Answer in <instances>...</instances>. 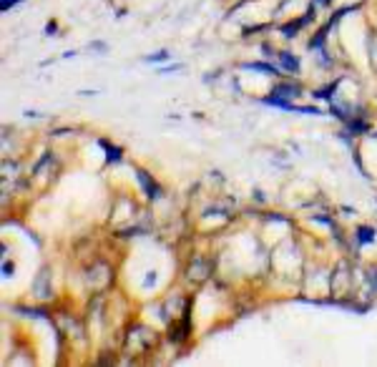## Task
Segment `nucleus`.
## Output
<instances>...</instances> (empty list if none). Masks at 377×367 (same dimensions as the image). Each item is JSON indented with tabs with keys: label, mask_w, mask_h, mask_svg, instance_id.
Returning a JSON list of instances; mask_svg holds the SVG:
<instances>
[{
	"label": "nucleus",
	"mask_w": 377,
	"mask_h": 367,
	"mask_svg": "<svg viewBox=\"0 0 377 367\" xmlns=\"http://www.w3.org/2000/svg\"><path fill=\"white\" fill-rule=\"evenodd\" d=\"M312 18H314V11H312V8H309V13H307V16H304V18H299L297 23L285 25V28H282V30H285V35H287V38H292V35H297V30L302 28V25H307L309 20H312Z\"/></svg>",
	"instance_id": "nucleus-1"
},
{
	"label": "nucleus",
	"mask_w": 377,
	"mask_h": 367,
	"mask_svg": "<svg viewBox=\"0 0 377 367\" xmlns=\"http://www.w3.org/2000/svg\"><path fill=\"white\" fill-rule=\"evenodd\" d=\"M138 179H141V184H143V189L149 191V196H151V199H156V196H159V186H156V184H154V181H151V179H149V176H146V174H143V172H138Z\"/></svg>",
	"instance_id": "nucleus-2"
},
{
	"label": "nucleus",
	"mask_w": 377,
	"mask_h": 367,
	"mask_svg": "<svg viewBox=\"0 0 377 367\" xmlns=\"http://www.w3.org/2000/svg\"><path fill=\"white\" fill-rule=\"evenodd\" d=\"M282 58V66H285L287 71H292V73H297L299 71V61L294 56H289V53H280Z\"/></svg>",
	"instance_id": "nucleus-3"
},
{
	"label": "nucleus",
	"mask_w": 377,
	"mask_h": 367,
	"mask_svg": "<svg viewBox=\"0 0 377 367\" xmlns=\"http://www.w3.org/2000/svg\"><path fill=\"white\" fill-rule=\"evenodd\" d=\"M103 149H106V151H109V159H119V149H116V146H109V144H106V141H103Z\"/></svg>",
	"instance_id": "nucleus-4"
},
{
	"label": "nucleus",
	"mask_w": 377,
	"mask_h": 367,
	"mask_svg": "<svg viewBox=\"0 0 377 367\" xmlns=\"http://www.w3.org/2000/svg\"><path fill=\"white\" fill-rule=\"evenodd\" d=\"M166 58H169V53H156V56H149L146 61L151 64V61H166Z\"/></svg>",
	"instance_id": "nucleus-5"
},
{
	"label": "nucleus",
	"mask_w": 377,
	"mask_h": 367,
	"mask_svg": "<svg viewBox=\"0 0 377 367\" xmlns=\"http://www.w3.org/2000/svg\"><path fill=\"white\" fill-rule=\"evenodd\" d=\"M375 234H370V229H360V241H370Z\"/></svg>",
	"instance_id": "nucleus-6"
},
{
	"label": "nucleus",
	"mask_w": 377,
	"mask_h": 367,
	"mask_svg": "<svg viewBox=\"0 0 377 367\" xmlns=\"http://www.w3.org/2000/svg\"><path fill=\"white\" fill-rule=\"evenodd\" d=\"M327 0H314V6H325Z\"/></svg>",
	"instance_id": "nucleus-7"
}]
</instances>
